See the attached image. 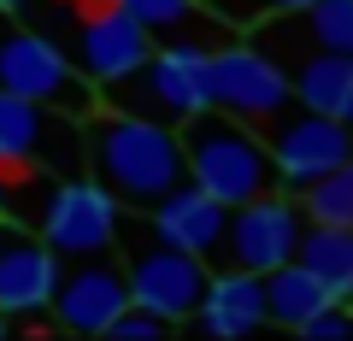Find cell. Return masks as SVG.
<instances>
[{
    "mask_svg": "<svg viewBox=\"0 0 353 341\" xmlns=\"http://www.w3.org/2000/svg\"><path fill=\"white\" fill-rule=\"evenodd\" d=\"M165 329H171V324H165L159 312H148V306H136V300H130L124 312H118L112 324H106V335H112V341H159Z\"/></svg>",
    "mask_w": 353,
    "mask_h": 341,
    "instance_id": "obj_23",
    "label": "cell"
},
{
    "mask_svg": "<svg viewBox=\"0 0 353 341\" xmlns=\"http://www.w3.org/2000/svg\"><path fill=\"white\" fill-rule=\"evenodd\" d=\"M253 48H265L283 71L306 53H353V0H306L294 12L259 18Z\"/></svg>",
    "mask_w": 353,
    "mask_h": 341,
    "instance_id": "obj_12",
    "label": "cell"
},
{
    "mask_svg": "<svg viewBox=\"0 0 353 341\" xmlns=\"http://www.w3.org/2000/svg\"><path fill=\"white\" fill-rule=\"evenodd\" d=\"M141 218H148V229H153L159 241H171V247H183V253H194V259H206V265H212L218 247H224L230 206H224V200H212L201 183L183 177L171 194H159V200H153Z\"/></svg>",
    "mask_w": 353,
    "mask_h": 341,
    "instance_id": "obj_14",
    "label": "cell"
},
{
    "mask_svg": "<svg viewBox=\"0 0 353 341\" xmlns=\"http://www.w3.org/2000/svg\"><path fill=\"white\" fill-rule=\"evenodd\" d=\"M294 200H301L306 224H347L353 229V153L336 165V171H324L312 189H301Z\"/></svg>",
    "mask_w": 353,
    "mask_h": 341,
    "instance_id": "obj_21",
    "label": "cell"
},
{
    "mask_svg": "<svg viewBox=\"0 0 353 341\" xmlns=\"http://www.w3.org/2000/svg\"><path fill=\"white\" fill-rule=\"evenodd\" d=\"M6 329H12V318H6V306H0V335H6Z\"/></svg>",
    "mask_w": 353,
    "mask_h": 341,
    "instance_id": "obj_27",
    "label": "cell"
},
{
    "mask_svg": "<svg viewBox=\"0 0 353 341\" xmlns=\"http://www.w3.org/2000/svg\"><path fill=\"white\" fill-rule=\"evenodd\" d=\"M206 83H212V106L218 112L241 118V124H253V130H259L265 118H277L283 106L294 101L289 71H283L265 48H253V41H224V48H212Z\"/></svg>",
    "mask_w": 353,
    "mask_h": 341,
    "instance_id": "obj_9",
    "label": "cell"
},
{
    "mask_svg": "<svg viewBox=\"0 0 353 341\" xmlns=\"http://www.w3.org/2000/svg\"><path fill=\"white\" fill-rule=\"evenodd\" d=\"M189 324L201 329V335H212V341H241V335H253V329H265V282L253 277V271H241V265L212 271Z\"/></svg>",
    "mask_w": 353,
    "mask_h": 341,
    "instance_id": "obj_16",
    "label": "cell"
},
{
    "mask_svg": "<svg viewBox=\"0 0 353 341\" xmlns=\"http://www.w3.org/2000/svg\"><path fill=\"white\" fill-rule=\"evenodd\" d=\"M118 218H124V206H118L94 177H65V183H53L48 200H41L36 236L48 241L59 259L112 253L118 247Z\"/></svg>",
    "mask_w": 353,
    "mask_h": 341,
    "instance_id": "obj_10",
    "label": "cell"
},
{
    "mask_svg": "<svg viewBox=\"0 0 353 341\" xmlns=\"http://www.w3.org/2000/svg\"><path fill=\"white\" fill-rule=\"evenodd\" d=\"M53 282H59V253L6 212L0 218V306H6V318H30V324L48 318Z\"/></svg>",
    "mask_w": 353,
    "mask_h": 341,
    "instance_id": "obj_13",
    "label": "cell"
},
{
    "mask_svg": "<svg viewBox=\"0 0 353 341\" xmlns=\"http://www.w3.org/2000/svg\"><path fill=\"white\" fill-rule=\"evenodd\" d=\"M301 236H306L301 200H294L289 189H271V194H253V200L230 206L218 259H224V265L253 271V277H265V271H277V265H289V259H294Z\"/></svg>",
    "mask_w": 353,
    "mask_h": 341,
    "instance_id": "obj_7",
    "label": "cell"
},
{
    "mask_svg": "<svg viewBox=\"0 0 353 341\" xmlns=\"http://www.w3.org/2000/svg\"><path fill=\"white\" fill-rule=\"evenodd\" d=\"M124 306H130L124 265H118L112 253H83V259L59 265L48 318L59 329H71V335H106V324H112Z\"/></svg>",
    "mask_w": 353,
    "mask_h": 341,
    "instance_id": "obj_11",
    "label": "cell"
},
{
    "mask_svg": "<svg viewBox=\"0 0 353 341\" xmlns=\"http://www.w3.org/2000/svg\"><path fill=\"white\" fill-rule=\"evenodd\" d=\"M118 241H124L130 300L148 306V312H159L165 324H189L194 306H201V294H206L212 265L194 259V253H183V247H171V241H159L148 224H130V218H118Z\"/></svg>",
    "mask_w": 353,
    "mask_h": 341,
    "instance_id": "obj_4",
    "label": "cell"
},
{
    "mask_svg": "<svg viewBox=\"0 0 353 341\" xmlns=\"http://www.w3.org/2000/svg\"><path fill=\"white\" fill-rule=\"evenodd\" d=\"M83 159L94 171L106 194H112L124 212H148L159 194H171L176 183L189 177L183 165V136L171 124H153V118H130V112H88L83 124Z\"/></svg>",
    "mask_w": 353,
    "mask_h": 341,
    "instance_id": "obj_1",
    "label": "cell"
},
{
    "mask_svg": "<svg viewBox=\"0 0 353 341\" xmlns=\"http://www.w3.org/2000/svg\"><path fill=\"white\" fill-rule=\"evenodd\" d=\"M259 136L271 147V165H277V189H289V194L312 189L324 171H336L353 153V130L341 118H330V112L301 106V101H289L277 118H265Z\"/></svg>",
    "mask_w": 353,
    "mask_h": 341,
    "instance_id": "obj_6",
    "label": "cell"
},
{
    "mask_svg": "<svg viewBox=\"0 0 353 341\" xmlns=\"http://www.w3.org/2000/svg\"><path fill=\"white\" fill-rule=\"evenodd\" d=\"M12 212V189H6V177H0V218Z\"/></svg>",
    "mask_w": 353,
    "mask_h": 341,
    "instance_id": "obj_26",
    "label": "cell"
},
{
    "mask_svg": "<svg viewBox=\"0 0 353 341\" xmlns=\"http://www.w3.org/2000/svg\"><path fill=\"white\" fill-rule=\"evenodd\" d=\"M0 89L24 94V101H41V106H53V112H71V118H88L101 106L94 83H88L71 65V53L53 36H41V30H0Z\"/></svg>",
    "mask_w": 353,
    "mask_h": 341,
    "instance_id": "obj_5",
    "label": "cell"
},
{
    "mask_svg": "<svg viewBox=\"0 0 353 341\" xmlns=\"http://www.w3.org/2000/svg\"><path fill=\"white\" fill-rule=\"evenodd\" d=\"M176 136H183V165H189V183H201L212 200L241 206V200H253V194H271V189H277L271 147H265V136H259L253 124H241V118L206 106V112L183 118V124H176Z\"/></svg>",
    "mask_w": 353,
    "mask_h": 341,
    "instance_id": "obj_2",
    "label": "cell"
},
{
    "mask_svg": "<svg viewBox=\"0 0 353 341\" xmlns=\"http://www.w3.org/2000/svg\"><path fill=\"white\" fill-rule=\"evenodd\" d=\"M153 53V36L124 12V6H106V12H88L77 24V41H71V65L101 89L112 76H124L130 65H141Z\"/></svg>",
    "mask_w": 353,
    "mask_h": 341,
    "instance_id": "obj_15",
    "label": "cell"
},
{
    "mask_svg": "<svg viewBox=\"0 0 353 341\" xmlns=\"http://www.w3.org/2000/svg\"><path fill=\"white\" fill-rule=\"evenodd\" d=\"M289 89L301 106L330 112L353 130V53H306L289 65Z\"/></svg>",
    "mask_w": 353,
    "mask_h": 341,
    "instance_id": "obj_17",
    "label": "cell"
},
{
    "mask_svg": "<svg viewBox=\"0 0 353 341\" xmlns=\"http://www.w3.org/2000/svg\"><path fill=\"white\" fill-rule=\"evenodd\" d=\"M294 335H306V341H353V306H341V300L318 306Z\"/></svg>",
    "mask_w": 353,
    "mask_h": 341,
    "instance_id": "obj_24",
    "label": "cell"
},
{
    "mask_svg": "<svg viewBox=\"0 0 353 341\" xmlns=\"http://www.w3.org/2000/svg\"><path fill=\"white\" fill-rule=\"evenodd\" d=\"M36 0H0V12H30Z\"/></svg>",
    "mask_w": 353,
    "mask_h": 341,
    "instance_id": "obj_25",
    "label": "cell"
},
{
    "mask_svg": "<svg viewBox=\"0 0 353 341\" xmlns=\"http://www.w3.org/2000/svg\"><path fill=\"white\" fill-rule=\"evenodd\" d=\"M259 282H265V324H277V329H301L318 306H330V289L301 265V259L265 271Z\"/></svg>",
    "mask_w": 353,
    "mask_h": 341,
    "instance_id": "obj_19",
    "label": "cell"
},
{
    "mask_svg": "<svg viewBox=\"0 0 353 341\" xmlns=\"http://www.w3.org/2000/svg\"><path fill=\"white\" fill-rule=\"evenodd\" d=\"M201 6L218 18V24L253 30L259 18H271V12H294V6H306V0H201Z\"/></svg>",
    "mask_w": 353,
    "mask_h": 341,
    "instance_id": "obj_22",
    "label": "cell"
},
{
    "mask_svg": "<svg viewBox=\"0 0 353 341\" xmlns=\"http://www.w3.org/2000/svg\"><path fill=\"white\" fill-rule=\"evenodd\" d=\"M112 6H124V12L136 18L153 41H201L194 30L218 24L201 0H112Z\"/></svg>",
    "mask_w": 353,
    "mask_h": 341,
    "instance_id": "obj_20",
    "label": "cell"
},
{
    "mask_svg": "<svg viewBox=\"0 0 353 341\" xmlns=\"http://www.w3.org/2000/svg\"><path fill=\"white\" fill-rule=\"evenodd\" d=\"M294 259L330 289V300L353 306V229L347 224H306Z\"/></svg>",
    "mask_w": 353,
    "mask_h": 341,
    "instance_id": "obj_18",
    "label": "cell"
},
{
    "mask_svg": "<svg viewBox=\"0 0 353 341\" xmlns=\"http://www.w3.org/2000/svg\"><path fill=\"white\" fill-rule=\"evenodd\" d=\"M77 171L83 165V118L0 89V171Z\"/></svg>",
    "mask_w": 353,
    "mask_h": 341,
    "instance_id": "obj_8",
    "label": "cell"
},
{
    "mask_svg": "<svg viewBox=\"0 0 353 341\" xmlns=\"http://www.w3.org/2000/svg\"><path fill=\"white\" fill-rule=\"evenodd\" d=\"M206 59L212 48L206 41H165L153 48L141 65H130L124 76L101 83V106L112 112H130V118H153V124H183V118L206 112L212 106V83H206Z\"/></svg>",
    "mask_w": 353,
    "mask_h": 341,
    "instance_id": "obj_3",
    "label": "cell"
}]
</instances>
